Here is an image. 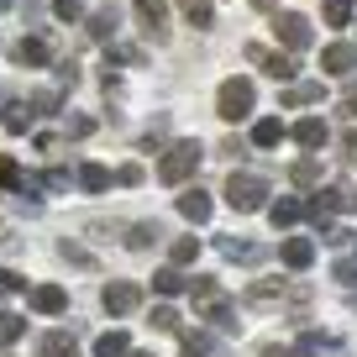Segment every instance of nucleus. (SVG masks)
Masks as SVG:
<instances>
[{"instance_id": "a211bd4d", "label": "nucleus", "mask_w": 357, "mask_h": 357, "mask_svg": "<svg viewBox=\"0 0 357 357\" xmlns=\"http://www.w3.org/2000/svg\"><path fill=\"white\" fill-rule=\"evenodd\" d=\"M279 142H284V121H279V116L252 121V147H279Z\"/></svg>"}, {"instance_id": "4468645a", "label": "nucleus", "mask_w": 357, "mask_h": 357, "mask_svg": "<svg viewBox=\"0 0 357 357\" xmlns=\"http://www.w3.org/2000/svg\"><path fill=\"white\" fill-rule=\"evenodd\" d=\"M16 63L43 68V63H53V47H47L43 37H22V43H16Z\"/></svg>"}, {"instance_id": "c03bdc74", "label": "nucleus", "mask_w": 357, "mask_h": 357, "mask_svg": "<svg viewBox=\"0 0 357 357\" xmlns=\"http://www.w3.org/2000/svg\"><path fill=\"white\" fill-rule=\"evenodd\" d=\"M63 257H68V263H79V268H89V252H84V247H74V242H63Z\"/></svg>"}, {"instance_id": "f03ea898", "label": "nucleus", "mask_w": 357, "mask_h": 357, "mask_svg": "<svg viewBox=\"0 0 357 357\" xmlns=\"http://www.w3.org/2000/svg\"><path fill=\"white\" fill-rule=\"evenodd\" d=\"M357 211V190L352 184H326L321 195H315V205H305V215H310L321 231H331V215H352Z\"/></svg>"}, {"instance_id": "f3484780", "label": "nucleus", "mask_w": 357, "mask_h": 357, "mask_svg": "<svg viewBox=\"0 0 357 357\" xmlns=\"http://www.w3.org/2000/svg\"><path fill=\"white\" fill-rule=\"evenodd\" d=\"M289 137H294L300 147H321V142H326V121H321V116H305V121L289 126Z\"/></svg>"}, {"instance_id": "2eb2a0df", "label": "nucleus", "mask_w": 357, "mask_h": 357, "mask_svg": "<svg viewBox=\"0 0 357 357\" xmlns=\"http://www.w3.org/2000/svg\"><path fill=\"white\" fill-rule=\"evenodd\" d=\"M116 26H121V11H116V6H100V11L89 16V37H95V43H111Z\"/></svg>"}, {"instance_id": "4c0bfd02", "label": "nucleus", "mask_w": 357, "mask_h": 357, "mask_svg": "<svg viewBox=\"0 0 357 357\" xmlns=\"http://www.w3.org/2000/svg\"><path fill=\"white\" fill-rule=\"evenodd\" d=\"M105 53H111V63H137L142 58L137 47H116V43H105Z\"/></svg>"}, {"instance_id": "a18cd8bd", "label": "nucleus", "mask_w": 357, "mask_h": 357, "mask_svg": "<svg viewBox=\"0 0 357 357\" xmlns=\"http://www.w3.org/2000/svg\"><path fill=\"white\" fill-rule=\"evenodd\" d=\"M11 6H16V0H0V11H11Z\"/></svg>"}, {"instance_id": "72a5a7b5", "label": "nucleus", "mask_w": 357, "mask_h": 357, "mask_svg": "<svg viewBox=\"0 0 357 357\" xmlns=\"http://www.w3.org/2000/svg\"><path fill=\"white\" fill-rule=\"evenodd\" d=\"M147 326H153V331H174V326H178V310H174V305H158V310L147 315Z\"/></svg>"}, {"instance_id": "b1692460", "label": "nucleus", "mask_w": 357, "mask_h": 357, "mask_svg": "<svg viewBox=\"0 0 357 357\" xmlns=\"http://www.w3.org/2000/svg\"><path fill=\"white\" fill-rule=\"evenodd\" d=\"M43 357H79V342L68 331H47L43 336Z\"/></svg>"}, {"instance_id": "58836bf2", "label": "nucleus", "mask_w": 357, "mask_h": 357, "mask_svg": "<svg viewBox=\"0 0 357 357\" xmlns=\"http://www.w3.org/2000/svg\"><path fill=\"white\" fill-rule=\"evenodd\" d=\"M16 289H26V284H22V273H11V268H0V294H16Z\"/></svg>"}, {"instance_id": "6e6552de", "label": "nucleus", "mask_w": 357, "mask_h": 357, "mask_svg": "<svg viewBox=\"0 0 357 357\" xmlns=\"http://www.w3.org/2000/svg\"><path fill=\"white\" fill-rule=\"evenodd\" d=\"M137 22H142L147 37L163 43V37H168V0H137Z\"/></svg>"}, {"instance_id": "ea45409f", "label": "nucleus", "mask_w": 357, "mask_h": 357, "mask_svg": "<svg viewBox=\"0 0 357 357\" xmlns=\"http://www.w3.org/2000/svg\"><path fill=\"white\" fill-rule=\"evenodd\" d=\"M336 284H347V289H357V263H336Z\"/></svg>"}, {"instance_id": "20e7f679", "label": "nucleus", "mask_w": 357, "mask_h": 357, "mask_svg": "<svg viewBox=\"0 0 357 357\" xmlns=\"http://www.w3.org/2000/svg\"><path fill=\"white\" fill-rule=\"evenodd\" d=\"M263 200H268V178H257V174H231L226 178V205L231 211H263Z\"/></svg>"}, {"instance_id": "9b49d317", "label": "nucleus", "mask_w": 357, "mask_h": 357, "mask_svg": "<svg viewBox=\"0 0 357 357\" xmlns=\"http://www.w3.org/2000/svg\"><path fill=\"white\" fill-rule=\"evenodd\" d=\"M32 310L37 315H63L68 310V289H58V284H37V289H32Z\"/></svg>"}, {"instance_id": "393cba45", "label": "nucleus", "mask_w": 357, "mask_h": 357, "mask_svg": "<svg viewBox=\"0 0 357 357\" xmlns=\"http://www.w3.org/2000/svg\"><path fill=\"white\" fill-rule=\"evenodd\" d=\"M284 289H289L284 279H257L252 289H247V300L252 305H273V300H284Z\"/></svg>"}, {"instance_id": "a878e982", "label": "nucleus", "mask_w": 357, "mask_h": 357, "mask_svg": "<svg viewBox=\"0 0 357 357\" xmlns=\"http://www.w3.org/2000/svg\"><path fill=\"white\" fill-rule=\"evenodd\" d=\"M168 257H174V268L195 263V257H200V242H195V236H174V247H168Z\"/></svg>"}, {"instance_id": "c756f323", "label": "nucleus", "mask_w": 357, "mask_h": 357, "mask_svg": "<svg viewBox=\"0 0 357 357\" xmlns=\"http://www.w3.org/2000/svg\"><path fill=\"white\" fill-rule=\"evenodd\" d=\"M215 352V342L205 331H184V357H211Z\"/></svg>"}, {"instance_id": "a19ab883", "label": "nucleus", "mask_w": 357, "mask_h": 357, "mask_svg": "<svg viewBox=\"0 0 357 357\" xmlns=\"http://www.w3.org/2000/svg\"><path fill=\"white\" fill-rule=\"evenodd\" d=\"M336 116H347V121H357V84H352V89H347V100H342V105H336Z\"/></svg>"}, {"instance_id": "5701e85b", "label": "nucleus", "mask_w": 357, "mask_h": 357, "mask_svg": "<svg viewBox=\"0 0 357 357\" xmlns=\"http://www.w3.org/2000/svg\"><path fill=\"white\" fill-rule=\"evenodd\" d=\"M178 11H184V22H190V26H200V32L215 22V6H211V0H178Z\"/></svg>"}, {"instance_id": "49530a36", "label": "nucleus", "mask_w": 357, "mask_h": 357, "mask_svg": "<svg viewBox=\"0 0 357 357\" xmlns=\"http://www.w3.org/2000/svg\"><path fill=\"white\" fill-rule=\"evenodd\" d=\"M126 357H153V352H126Z\"/></svg>"}, {"instance_id": "9d476101", "label": "nucleus", "mask_w": 357, "mask_h": 357, "mask_svg": "<svg viewBox=\"0 0 357 357\" xmlns=\"http://www.w3.org/2000/svg\"><path fill=\"white\" fill-rule=\"evenodd\" d=\"M279 257H284V268H294V273H305V268L315 263V242H305V236H284Z\"/></svg>"}, {"instance_id": "2f4dec72", "label": "nucleus", "mask_w": 357, "mask_h": 357, "mask_svg": "<svg viewBox=\"0 0 357 357\" xmlns=\"http://www.w3.org/2000/svg\"><path fill=\"white\" fill-rule=\"evenodd\" d=\"M22 331H26V321H22V315H0V347L22 342Z\"/></svg>"}, {"instance_id": "f704fd0d", "label": "nucleus", "mask_w": 357, "mask_h": 357, "mask_svg": "<svg viewBox=\"0 0 357 357\" xmlns=\"http://www.w3.org/2000/svg\"><path fill=\"white\" fill-rule=\"evenodd\" d=\"M84 6H89V0H53V16H58V22H79Z\"/></svg>"}, {"instance_id": "6ab92c4d", "label": "nucleus", "mask_w": 357, "mask_h": 357, "mask_svg": "<svg viewBox=\"0 0 357 357\" xmlns=\"http://www.w3.org/2000/svg\"><path fill=\"white\" fill-rule=\"evenodd\" d=\"M153 289L163 294V300H174V294H184V289H190V279H184L178 268H158V273H153Z\"/></svg>"}, {"instance_id": "cd10ccee", "label": "nucleus", "mask_w": 357, "mask_h": 357, "mask_svg": "<svg viewBox=\"0 0 357 357\" xmlns=\"http://www.w3.org/2000/svg\"><path fill=\"white\" fill-rule=\"evenodd\" d=\"M63 105V89H37L32 95V116H53Z\"/></svg>"}, {"instance_id": "7ed1b4c3", "label": "nucleus", "mask_w": 357, "mask_h": 357, "mask_svg": "<svg viewBox=\"0 0 357 357\" xmlns=\"http://www.w3.org/2000/svg\"><path fill=\"white\" fill-rule=\"evenodd\" d=\"M252 105H257V89H252V79H226L221 84V95H215V116H221V121H242V116H252Z\"/></svg>"}, {"instance_id": "39448f33", "label": "nucleus", "mask_w": 357, "mask_h": 357, "mask_svg": "<svg viewBox=\"0 0 357 357\" xmlns=\"http://www.w3.org/2000/svg\"><path fill=\"white\" fill-rule=\"evenodd\" d=\"M105 310L111 315H132L137 305H142V284H126V279H116V284H105Z\"/></svg>"}, {"instance_id": "f8f14e48", "label": "nucleus", "mask_w": 357, "mask_h": 357, "mask_svg": "<svg viewBox=\"0 0 357 357\" xmlns=\"http://www.w3.org/2000/svg\"><path fill=\"white\" fill-rule=\"evenodd\" d=\"M178 215H184V221H211V195L200 190V184H190V190L178 195Z\"/></svg>"}, {"instance_id": "473e14b6", "label": "nucleus", "mask_w": 357, "mask_h": 357, "mask_svg": "<svg viewBox=\"0 0 357 357\" xmlns=\"http://www.w3.org/2000/svg\"><path fill=\"white\" fill-rule=\"evenodd\" d=\"M352 22V0H326V26H347Z\"/></svg>"}, {"instance_id": "aec40b11", "label": "nucleus", "mask_w": 357, "mask_h": 357, "mask_svg": "<svg viewBox=\"0 0 357 357\" xmlns=\"http://www.w3.org/2000/svg\"><path fill=\"white\" fill-rule=\"evenodd\" d=\"M326 95V84H315V79H300V84L284 89V105H315Z\"/></svg>"}, {"instance_id": "dca6fc26", "label": "nucleus", "mask_w": 357, "mask_h": 357, "mask_svg": "<svg viewBox=\"0 0 357 357\" xmlns=\"http://www.w3.org/2000/svg\"><path fill=\"white\" fill-rule=\"evenodd\" d=\"M268 221L279 226V231H289V226L305 221V205L300 200H273V205H268Z\"/></svg>"}, {"instance_id": "e433bc0d", "label": "nucleus", "mask_w": 357, "mask_h": 357, "mask_svg": "<svg viewBox=\"0 0 357 357\" xmlns=\"http://www.w3.org/2000/svg\"><path fill=\"white\" fill-rule=\"evenodd\" d=\"M211 300H221V284L215 279H195V305H211Z\"/></svg>"}, {"instance_id": "7c9ffc66", "label": "nucleus", "mask_w": 357, "mask_h": 357, "mask_svg": "<svg viewBox=\"0 0 357 357\" xmlns=\"http://www.w3.org/2000/svg\"><path fill=\"white\" fill-rule=\"evenodd\" d=\"M26 116H32V105H6V132H32V121H26Z\"/></svg>"}, {"instance_id": "37998d69", "label": "nucleus", "mask_w": 357, "mask_h": 357, "mask_svg": "<svg viewBox=\"0 0 357 357\" xmlns=\"http://www.w3.org/2000/svg\"><path fill=\"white\" fill-rule=\"evenodd\" d=\"M116 184H126V190H132V184H142V168H137V163H126L121 174H116Z\"/></svg>"}, {"instance_id": "79ce46f5", "label": "nucleus", "mask_w": 357, "mask_h": 357, "mask_svg": "<svg viewBox=\"0 0 357 357\" xmlns=\"http://www.w3.org/2000/svg\"><path fill=\"white\" fill-rule=\"evenodd\" d=\"M68 184H74V178H68V174H63V168H53V174H47V178H43V190H68Z\"/></svg>"}, {"instance_id": "f257e3e1", "label": "nucleus", "mask_w": 357, "mask_h": 357, "mask_svg": "<svg viewBox=\"0 0 357 357\" xmlns=\"http://www.w3.org/2000/svg\"><path fill=\"white\" fill-rule=\"evenodd\" d=\"M200 163H205V147L195 142V137H178V142H168L163 163H158V178H163V184H190Z\"/></svg>"}, {"instance_id": "c9c22d12", "label": "nucleus", "mask_w": 357, "mask_h": 357, "mask_svg": "<svg viewBox=\"0 0 357 357\" xmlns=\"http://www.w3.org/2000/svg\"><path fill=\"white\" fill-rule=\"evenodd\" d=\"M63 132L74 137V142H84V137L95 132V121H89V116H68V121H63Z\"/></svg>"}, {"instance_id": "4be33fe9", "label": "nucleus", "mask_w": 357, "mask_h": 357, "mask_svg": "<svg viewBox=\"0 0 357 357\" xmlns=\"http://www.w3.org/2000/svg\"><path fill=\"white\" fill-rule=\"evenodd\" d=\"M132 352V336L121 331V326H116V331H105L100 342H95V357H126Z\"/></svg>"}, {"instance_id": "0eeeda50", "label": "nucleus", "mask_w": 357, "mask_h": 357, "mask_svg": "<svg viewBox=\"0 0 357 357\" xmlns=\"http://www.w3.org/2000/svg\"><path fill=\"white\" fill-rule=\"evenodd\" d=\"M273 32H279V43L289 47V53H300V47H310V22H305L300 11H284Z\"/></svg>"}, {"instance_id": "412c9836", "label": "nucleus", "mask_w": 357, "mask_h": 357, "mask_svg": "<svg viewBox=\"0 0 357 357\" xmlns=\"http://www.w3.org/2000/svg\"><path fill=\"white\" fill-rule=\"evenodd\" d=\"M215 247H221L231 263H257L263 257V247H252V242H236V236H215Z\"/></svg>"}, {"instance_id": "c85d7f7f", "label": "nucleus", "mask_w": 357, "mask_h": 357, "mask_svg": "<svg viewBox=\"0 0 357 357\" xmlns=\"http://www.w3.org/2000/svg\"><path fill=\"white\" fill-rule=\"evenodd\" d=\"M289 178H294V184H300V190H310L315 178H321V163H315V158H300V163L289 168Z\"/></svg>"}, {"instance_id": "423d86ee", "label": "nucleus", "mask_w": 357, "mask_h": 357, "mask_svg": "<svg viewBox=\"0 0 357 357\" xmlns=\"http://www.w3.org/2000/svg\"><path fill=\"white\" fill-rule=\"evenodd\" d=\"M247 58H252L257 68H268V74H273V79H284V84H289V79L300 74L289 53H268V47H257V43H247Z\"/></svg>"}, {"instance_id": "ddd939ff", "label": "nucleus", "mask_w": 357, "mask_h": 357, "mask_svg": "<svg viewBox=\"0 0 357 357\" xmlns=\"http://www.w3.org/2000/svg\"><path fill=\"white\" fill-rule=\"evenodd\" d=\"M111 184H116V174L105 163H79V190L84 195H105Z\"/></svg>"}, {"instance_id": "bb28decb", "label": "nucleus", "mask_w": 357, "mask_h": 357, "mask_svg": "<svg viewBox=\"0 0 357 357\" xmlns=\"http://www.w3.org/2000/svg\"><path fill=\"white\" fill-rule=\"evenodd\" d=\"M153 242H163V231H158L153 221H142V226H132V231H126V247H137V252H142V247H153Z\"/></svg>"}, {"instance_id": "1a4fd4ad", "label": "nucleus", "mask_w": 357, "mask_h": 357, "mask_svg": "<svg viewBox=\"0 0 357 357\" xmlns=\"http://www.w3.org/2000/svg\"><path fill=\"white\" fill-rule=\"evenodd\" d=\"M321 68L326 74H352L357 68V47L352 43H326L321 47Z\"/></svg>"}]
</instances>
